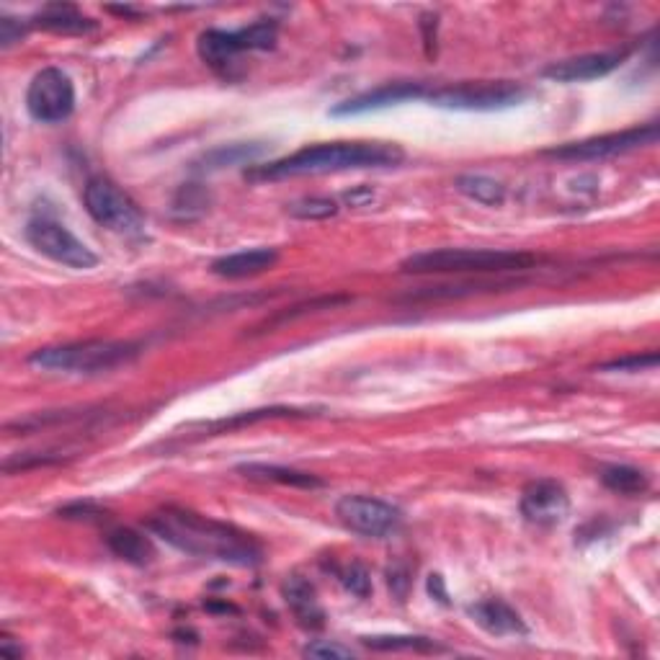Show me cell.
Returning a JSON list of instances; mask_svg holds the SVG:
<instances>
[{
	"label": "cell",
	"mask_w": 660,
	"mask_h": 660,
	"mask_svg": "<svg viewBox=\"0 0 660 660\" xmlns=\"http://www.w3.org/2000/svg\"><path fill=\"white\" fill-rule=\"evenodd\" d=\"M467 614L472 617V622L477 627H483L488 635L495 637H506V635H526L529 627L521 619V614L516 609L506 604L501 599H488V601H477L467 609Z\"/></svg>",
	"instance_id": "15"
},
{
	"label": "cell",
	"mask_w": 660,
	"mask_h": 660,
	"mask_svg": "<svg viewBox=\"0 0 660 660\" xmlns=\"http://www.w3.org/2000/svg\"><path fill=\"white\" fill-rule=\"evenodd\" d=\"M387 586H390V591L398 596V601H403L405 596H408V588H410L408 570H405L403 565H392V568L387 570Z\"/></svg>",
	"instance_id": "37"
},
{
	"label": "cell",
	"mask_w": 660,
	"mask_h": 660,
	"mask_svg": "<svg viewBox=\"0 0 660 660\" xmlns=\"http://www.w3.org/2000/svg\"><path fill=\"white\" fill-rule=\"evenodd\" d=\"M336 516L346 529L372 539L390 537L398 532L400 521H403L398 508L372 498V495H343L336 503Z\"/></svg>",
	"instance_id": "10"
},
{
	"label": "cell",
	"mask_w": 660,
	"mask_h": 660,
	"mask_svg": "<svg viewBox=\"0 0 660 660\" xmlns=\"http://www.w3.org/2000/svg\"><path fill=\"white\" fill-rule=\"evenodd\" d=\"M29 26H31L29 21H19V19H11V16H3V19H0V47H11V44L21 42Z\"/></svg>",
	"instance_id": "36"
},
{
	"label": "cell",
	"mask_w": 660,
	"mask_h": 660,
	"mask_svg": "<svg viewBox=\"0 0 660 660\" xmlns=\"http://www.w3.org/2000/svg\"><path fill=\"white\" fill-rule=\"evenodd\" d=\"M658 142V124H645V127H632L624 132H612V135L588 137L581 142H568V145L544 150L547 158L557 160H604L614 155L632 153L640 147H648Z\"/></svg>",
	"instance_id": "9"
},
{
	"label": "cell",
	"mask_w": 660,
	"mask_h": 660,
	"mask_svg": "<svg viewBox=\"0 0 660 660\" xmlns=\"http://www.w3.org/2000/svg\"><path fill=\"white\" fill-rule=\"evenodd\" d=\"M305 655L307 658H354V650L343 648V645H338V642L318 640V642H310V645H307Z\"/></svg>",
	"instance_id": "35"
},
{
	"label": "cell",
	"mask_w": 660,
	"mask_h": 660,
	"mask_svg": "<svg viewBox=\"0 0 660 660\" xmlns=\"http://www.w3.org/2000/svg\"><path fill=\"white\" fill-rule=\"evenodd\" d=\"M289 214L297 220H330L338 214V202L328 196H305L300 202L289 204Z\"/></svg>",
	"instance_id": "29"
},
{
	"label": "cell",
	"mask_w": 660,
	"mask_h": 660,
	"mask_svg": "<svg viewBox=\"0 0 660 660\" xmlns=\"http://www.w3.org/2000/svg\"><path fill=\"white\" fill-rule=\"evenodd\" d=\"M106 11L117 13V16H124V19H140V11H137V8H129V6H109Z\"/></svg>",
	"instance_id": "42"
},
{
	"label": "cell",
	"mask_w": 660,
	"mask_h": 660,
	"mask_svg": "<svg viewBox=\"0 0 660 660\" xmlns=\"http://www.w3.org/2000/svg\"><path fill=\"white\" fill-rule=\"evenodd\" d=\"M57 516L68 521H101L106 519V511L101 506H96L93 501H75L68 503V506H62L60 511H57Z\"/></svg>",
	"instance_id": "34"
},
{
	"label": "cell",
	"mask_w": 660,
	"mask_h": 660,
	"mask_svg": "<svg viewBox=\"0 0 660 660\" xmlns=\"http://www.w3.org/2000/svg\"><path fill=\"white\" fill-rule=\"evenodd\" d=\"M147 529L186 555L238 565V568H256L263 563V547L253 534L227 521L196 514L189 508H163L147 521Z\"/></svg>",
	"instance_id": "1"
},
{
	"label": "cell",
	"mask_w": 660,
	"mask_h": 660,
	"mask_svg": "<svg viewBox=\"0 0 660 660\" xmlns=\"http://www.w3.org/2000/svg\"><path fill=\"white\" fill-rule=\"evenodd\" d=\"M62 454H49V452H24L16 457H8L3 462V472L13 475V472H26L34 467H47V465H60Z\"/></svg>",
	"instance_id": "32"
},
{
	"label": "cell",
	"mask_w": 660,
	"mask_h": 660,
	"mask_svg": "<svg viewBox=\"0 0 660 660\" xmlns=\"http://www.w3.org/2000/svg\"><path fill=\"white\" fill-rule=\"evenodd\" d=\"M238 472H243L245 477L258 480V483H276V485H289V488H305L315 490L323 488V480L312 472L292 470V467L282 465H263V462H248V465H240Z\"/></svg>",
	"instance_id": "20"
},
{
	"label": "cell",
	"mask_w": 660,
	"mask_h": 660,
	"mask_svg": "<svg viewBox=\"0 0 660 660\" xmlns=\"http://www.w3.org/2000/svg\"><path fill=\"white\" fill-rule=\"evenodd\" d=\"M372 191H369V189H361V191H354V194H351V191H349V194H346V196H343V199H346V202H349L351 204V207H361V204H364V202H369V199H372Z\"/></svg>",
	"instance_id": "41"
},
{
	"label": "cell",
	"mask_w": 660,
	"mask_h": 660,
	"mask_svg": "<svg viewBox=\"0 0 660 660\" xmlns=\"http://www.w3.org/2000/svg\"><path fill=\"white\" fill-rule=\"evenodd\" d=\"M336 575L341 586L349 593H354V596H359V599H367L369 593H372V575L361 563L343 565V568L336 570Z\"/></svg>",
	"instance_id": "30"
},
{
	"label": "cell",
	"mask_w": 660,
	"mask_h": 660,
	"mask_svg": "<svg viewBox=\"0 0 660 660\" xmlns=\"http://www.w3.org/2000/svg\"><path fill=\"white\" fill-rule=\"evenodd\" d=\"M529 91L511 80H477V83H457L426 93L431 106L452 111H503L521 104Z\"/></svg>",
	"instance_id": "5"
},
{
	"label": "cell",
	"mask_w": 660,
	"mask_h": 660,
	"mask_svg": "<svg viewBox=\"0 0 660 660\" xmlns=\"http://www.w3.org/2000/svg\"><path fill=\"white\" fill-rule=\"evenodd\" d=\"M282 596L297 624L305 630H320L325 624V609L318 599V591L302 575H289L282 583Z\"/></svg>",
	"instance_id": "14"
},
{
	"label": "cell",
	"mask_w": 660,
	"mask_h": 660,
	"mask_svg": "<svg viewBox=\"0 0 660 660\" xmlns=\"http://www.w3.org/2000/svg\"><path fill=\"white\" fill-rule=\"evenodd\" d=\"M539 256L524 251H490V248H439L413 253L400 263L405 274H519L534 269Z\"/></svg>",
	"instance_id": "3"
},
{
	"label": "cell",
	"mask_w": 660,
	"mask_h": 660,
	"mask_svg": "<svg viewBox=\"0 0 660 660\" xmlns=\"http://www.w3.org/2000/svg\"><path fill=\"white\" fill-rule=\"evenodd\" d=\"M29 24L55 34H93L98 29L96 21L88 19L86 13H80L70 3H49L31 16Z\"/></svg>",
	"instance_id": "17"
},
{
	"label": "cell",
	"mask_w": 660,
	"mask_h": 660,
	"mask_svg": "<svg viewBox=\"0 0 660 660\" xmlns=\"http://www.w3.org/2000/svg\"><path fill=\"white\" fill-rule=\"evenodd\" d=\"M521 516L534 526L563 524L570 514L568 490L557 480H534L521 493Z\"/></svg>",
	"instance_id": "11"
},
{
	"label": "cell",
	"mask_w": 660,
	"mask_h": 660,
	"mask_svg": "<svg viewBox=\"0 0 660 660\" xmlns=\"http://www.w3.org/2000/svg\"><path fill=\"white\" fill-rule=\"evenodd\" d=\"M601 483L619 495H640L648 490V475L630 465H609L601 470Z\"/></svg>",
	"instance_id": "24"
},
{
	"label": "cell",
	"mask_w": 660,
	"mask_h": 660,
	"mask_svg": "<svg viewBox=\"0 0 660 660\" xmlns=\"http://www.w3.org/2000/svg\"><path fill=\"white\" fill-rule=\"evenodd\" d=\"M26 109L31 119L42 124L65 122L75 109V86L70 75L60 68L39 70L26 91Z\"/></svg>",
	"instance_id": "8"
},
{
	"label": "cell",
	"mask_w": 660,
	"mask_h": 660,
	"mask_svg": "<svg viewBox=\"0 0 660 660\" xmlns=\"http://www.w3.org/2000/svg\"><path fill=\"white\" fill-rule=\"evenodd\" d=\"M83 202L98 225L109 227L119 235H127V238H140L145 233V217H142L140 207L109 178H91L83 191Z\"/></svg>",
	"instance_id": "6"
},
{
	"label": "cell",
	"mask_w": 660,
	"mask_h": 660,
	"mask_svg": "<svg viewBox=\"0 0 660 660\" xmlns=\"http://www.w3.org/2000/svg\"><path fill=\"white\" fill-rule=\"evenodd\" d=\"M428 593H431L436 601H441V604H449V593L447 588H444V578H441L439 573L428 575Z\"/></svg>",
	"instance_id": "39"
},
{
	"label": "cell",
	"mask_w": 660,
	"mask_h": 660,
	"mask_svg": "<svg viewBox=\"0 0 660 660\" xmlns=\"http://www.w3.org/2000/svg\"><path fill=\"white\" fill-rule=\"evenodd\" d=\"M263 155L261 145H222L209 150L202 158L204 171H222V168H233V165H253Z\"/></svg>",
	"instance_id": "23"
},
{
	"label": "cell",
	"mask_w": 660,
	"mask_h": 660,
	"mask_svg": "<svg viewBox=\"0 0 660 660\" xmlns=\"http://www.w3.org/2000/svg\"><path fill=\"white\" fill-rule=\"evenodd\" d=\"M209 202H212L209 191H204L199 184H184L173 199V214L178 220H194L207 212Z\"/></svg>",
	"instance_id": "28"
},
{
	"label": "cell",
	"mask_w": 660,
	"mask_h": 660,
	"mask_svg": "<svg viewBox=\"0 0 660 660\" xmlns=\"http://www.w3.org/2000/svg\"><path fill=\"white\" fill-rule=\"evenodd\" d=\"M436 21L434 13H423L421 16V31H423V44H426V55L436 57Z\"/></svg>",
	"instance_id": "38"
},
{
	"label": "cell",
	"mask_w": 660,
	"mask_h": 660,
	"mask_svg": "<svg viewBox=\"0 0 660 660\" xmlns=\"http://www.w3.org/2000/svg\"><path fill=\"white\" fill-rule=\"evenodd\" d=\"M142 354V346L135 341H75L62 346H44L31 351L29 364L44 372L65 374H101L117 367H127Z\"/></svg>",
	"instance_id": "4"
},
{
	"label": "cell",
	"mask_w": 660,
	"mask_h": 660,
	"mask_svg": "<svg viewBox=\"0 0 660 660\" xmlns=\"http://www.w3.org/2000/svg\"><path fill=\"white\" fill-rule=\"evenodd\" d=\"M655 364H658V354L650 351V354H632L606 361V364H601V372H642V369H653Z\"/></svg>",
	"instance_id": "33"
},
{
	"label": "cell",
	"mask_w": 660,
	"mask_h": 660,
	"mask_svg": "<svg viewBox=\"0 0 660 660\" xmlns=\"http://www.w3.org/2000/svg\"><path fill=\"white\" fill-rule=\"evenodd\" d=\"M413 98H426V88L421 83H390V86H379L374 91L346 98V101L330 109V117H359V114H369V111L405 104Z\"/></svg>",
	"instance_id": "12"
},
{
	"label": "cell",
	"mask_w": 660,
	"mask_h": 660,
	"mask_svg": "<svg viewBox=\"0 0 660 660\" xmlns=\"http://www.w3.org/2000/svg\"><path fill=\"white\" fill-rule=\"evenodd\" d=\"M276 37H279V24L274 19L256 21L251 26L235 31L240 52H263V49H274Z\"/></svg>",
	"instance_id": "26"
},
{
	"label": "cell",
	"mask_w": 660,
	"mask_h": 660,
	"mask_svg": "<svg viewBox=\"0 0 660 660\" xmlns=\"http://www.w3.org/2000/svg\"><path fill=\"white\" fill-rule=\"evenodd\" d=\"M622 60V52H591V55L568 57V60L547 65L544 78L557 80V83H586V80H599L614 73Z\"/></svg>",
	"instance_id": "13"
},
{
	"label": "cell",
	"mask_w": 660,
	"mask_h": 660,
	"mask_svg": "<svg viewBox=\"0 0 660 660\" xmlns=\"http://www.w3.org/2000/svg\"><path fill=\"white\" fill-rule=\"evenodd\" d=\"M343 302H349V297H320V300L305 302V305H297V307H292V310H287V312H279L276 318L266 320V323H263L261 328H266V330L276 328V325L287 323V320L305 318V315H310V312H315V310H330V307L343 305Z\"/></svg>",
	"instance_id": "31"
},
{
	"label": "cell",
	"mask_w": 660,
	"mask_h": 660,
	"mask_svg": "<svg viewBox=\"0 0 660 660\" xmlns=\"http://www.w3.org/2000/svg\"><path fill=\"white\" fill-rule=\"evenodd\" d=\"M106 544H109V550L114 552L119 560H124V563L137 565V568L153 563V557H155L153 542H150V537H147V534L137 532V529H129V526H119V529L109 532V537H106Z\"/></svg>",
	"instance_id": "19"
},
{
	"label": "cell",
	"mask_w": 660,
	"mask_h": 660,
	"mask_svg": "<svg viewBox=\"0 0 660 660\" xmlns=\"http://www.w3.org/2000/svg\"><path fill=\"white\" fill-rule=\"evenodd\" d=\"M26 240H29L42 256H47L49 261L70 266V269L86 271L93 269L98 263V256L83 240L75 238L68 227L60 225L57 220H49V217H34V220H29V225H26Z\"/></svg>",
	"instance_id": "7"
},
{
	"label": "cell",
	"mask_w": 660,
	"mask_h": 660,
	"mask_svg": "<svg viewBox=\"0 0 660 660\" xmlns=\"http://www.w3.org/2000/svg\"><path fill=\"white\" fill-rule=\"evenodd\" d=\"M405 153L390 142H325L302 147L297 153L274 163L253 165L251 181H282L297 176H325V173L364 171V168H395Z\"/></svg>",
	"instance_id": "2"
},
{
	"label": "cell",
	"mask_w": 660,
	"mask_h": 660,
	"mask_svg": "<svg viewBox=\"0 0 660 660\" xmlns=\"http://www.w3.org/2000/svg\"><path fill=\"white\" fill-rule=\"evenodd\" d=\"M276 261H279V253L274 248H251V251L230 253V256L212 261V274L220 279H248V276L274 269Z\"/></svg>",
	"instance_id": "16"
},
{
	"label": "cell",
	"mask_w": 660,
	"mask_h": 660,
	"mask_svg": "<svg viewBox=\"0 0 660 660\" xmlns=\"http://www.w3.org/2000/svg\"><path fill=\"white\" fill-rule=\"evenodd\" d=\"M454 189L459 194H465L467 199L477 204H485V207H498L506 199V189L503 184L493 181L488 176H477V173H465V176H459L454 181Z\"/></svg>",
	"instance_id": "22"
},
{
	"label": "cell",
	"mask_w": 660,
	"mask_h": 660,
	"mask_svg": "<svg viewBox=\"0 0 660 660\" xmlns=\"http://www.w3.org/2000/svg\"><path fill=\"white\" fill-rule=\"evenodd\" d=\"M312 413L300 408H284V405H276V408H258V410H245V413H235L230 418H220V421L202 423L204 434H225V431H233V428L253 426V423L261 421H274V418H307Z\"/></svg>",
	"instance_id": "21"
},
{
	"label": "cell",
	"mask_w": 660,
	"mask_h": 660,
	"mask_svg": "<svg viewBox=\"0 0 660 660\" xmlns=\"http://www.w3.org/2000/svg\"><path fill=\"white\" fill-rule=\"evenodd\" d=\"M361 642L372 650H382V653H398V650H408V653H436V650H441L434 640L418 635H374L364 637Z\"/></svg>",
	"instance_id": "25"
},
{
	"label": "cell",
	"mask_w": 660,
	"mask_h": 660,
	"mask_svg": "<svg viewBox=\"0 0 660 660\" xmlns=\"http://www.w3.org/2000/svg\"><path fill=\"white\" fill-rule=\"evenodd\" d=\"M503 287H519V282H475L462 287H431L418 294H410V300H457L480 292H501Z\"/></svg>",
	"instance_id": "27"
},
{
	"label": "cell",
	"mask_w": 660,
	"mask_h": 660,
	"mask_svg": "<svg viewBox=\"0 0 660 660\" xmlns=\"http://www.w3.org/2000/svg\"><path fill=\"white\" fill-rule=\"evenodd\" d=\"M196 52L207 62L209 68L217 70V73H225L227 68H233L238 55H243L238 47V39H235V31H222V29H207L199 34V42H196Z\"/></svg>",
	"instance_id": "18"
},
{
	"label": "cell",
	"mask_w": 660,
	"mask_h": 660,
	"mask_svg": "<svg viewBox=\"0 0 660 660\" xmlns=\"http://www.w3.org/2000/svg\"><path fill=\"white\" fill-rule=\"evenodd\" d=\"M0 653L3 655H8V658H21V655H24V648H16V645H13V637L11 635H3L0 637Z\"/></svg>",
	"instance_id": "40"
}]
</instances>
